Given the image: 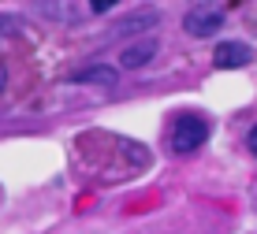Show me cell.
Returning a JSON list of instances; mask_svg holds the SVG:
<instances>
[{
    "mask_svg": "<svg viewBox=\"0 0 257 234\" xmlns=\"http://www.w3.org/2000/svg\"><path fill=\"white\" fill-rule=\"evenodd\" d=\"M205 138H209V123L201 119V115H194V112H183V115H175V123H172V141H168V145L187 156V152L205 145Z\"/></svg>",
    "mask_w": 257,
    "mask_h": 234,
    "instance_id": "1",
    "label": "cell"
},
{
    "mask_svg": "<svg viewBox=\"0 0 257 234\" xmlns=\"http://www.w3.org/2000/svg\"><path fill=\"white\" fill-rule=\"evenodd\" d=\"M227 23L224 8L220 4H194L187 15H183V30L190 34V38H212V34H220Z\"/></svg>",
    "mask_w": 257,
    "mask_h": 234,
    "instance_id": "2",
    "label": "cell"
},
{
    "mask_svg": "<svg viewBox=\"0 0 257 234\" xmlns=\"http://www.w3.org/2000/svg\"><path fill=\"white\" fill-rule=\"evenodd\" d=\"M4 86H8V71H4V64H0V93H4Z\"/></svg>",
    "mask_w": 257,
    "mask_h": 234,
    "instance_id": "9",
    "label": "cell"
},
{
    "mask_svg": "<svg viewBox=\"0 0 257 234\" xmlns=\"http://www.w3.org/2000/svg\"><path fill=\"white\" fill-rule=\"evenodd\" d=\"M157 56V41H135L127 52H119V67L123 71H135V67H142V64H149V60Z\"/></svg>",
    "mask_w": 257,
    "mask_h": 234,
    "instance_id": "4",
    "label": "cell"
},
{
    "mask_svg": "<svg viewBox=\"0 0 257 234\" xmlns=\"http://www.w3.org/2000/svg\"><path fill=\"white\" fill-rule=\"evenodd\" d=\"M75 82H93V86H116L119 82V71L108 67V64H93V67H82L75 75Z\"/></svg>",
    "mask_w": 257,
    "mask_h": 234,
    "instance_id": "5",
    "label": "cell"
},
{
    "mask_svg": "<svg viewBox=\"0 0 257 234\" xmlns=\"http://www.w3.org/2000/svg\"><path fill=\"white\" fill-rule=\"evenodd\" d=\"M246 145H250V152H253V156H257V123H253V127H250V134H246Z\"/></svg>",
    "mask_w": 257,
    "mask_h": 234,
    "instance_id": "7",
    "label": "cell"
},
{
    "mask_svg": "<svg viewBox=\"0 0 257 234\" xmlns=\"http://www.w3.org/2000/svg\"><path fill=\"white\" fill-rule=\"evenodd\" d=\"M90 12L93 15H104V12H112V4H108V0H97V4H90Z\"/></svg>",
    "mask_w": 257,
    "mask_h": 234,
    "instance_id": "8",
    "label": "cell"
},
{
    "mask_svg": "<svg viewBox=\"0 0 257 234\" xmlns=\"http://www.w3.org/2000/svg\"><path fill=\"white\" fill-rule=\"evenodd\" d=\"M19 26H15V19H0V38H8V34H15Z\"/></svg>",
    "mask_w": 257,
    "mask_h": 234,
    "instance_id": "6",
    "label": "cell"
},
{
    "mask_svg": "<svg viewBox=\"0 0 257 234\" xmlns=\"http://www.w3.org/2000/svg\"><path fill=\"white\" fill-rule=\"evenodd\" d=\"M212 64L220 71L246 67V64H253V49L246 41H224V45H216V52H212Z\"/></svg>",
    "mask_w": 257,
    "mask_h": 234,
    "instance_id": "3",
    "label": "cell"
}]
</instances>
